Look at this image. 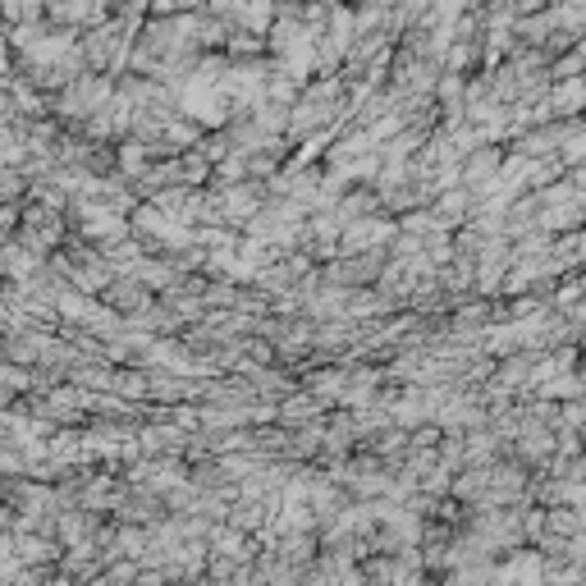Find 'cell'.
Here are the masks:
<instances>
[{
	"instance_id": "1",
	"label": "cell",
	"mask_w": 586,
	"mask_h": 586,
	"mask_svg": "<svg viewBox=\"0 0 586 586\" xmlns=\"http://www.w3.org/2000/svg\"><path fill=\"white\" fill-rule=\"evenodd\" d=\"M234 23H243L248 33H271V23H275V0H243V10H239V19Z\"/></svg>"
}]
</instances>
